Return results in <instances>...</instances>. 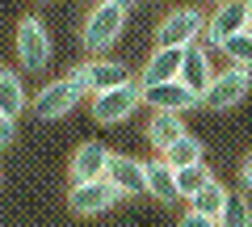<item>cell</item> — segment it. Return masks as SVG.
Returning a JSON list of instances; mask_svg holds the SVG:
<instances>
[{
  "mask_svg": "<svg viewBox=\"0 0 252 227\" xmlns=\"http://www.w3.org/2000/svg\"><path fill=\"white\" fill-rule=\"evenodd\" d=\"M122 26H126V9H118V4H97V9L84 17V46L101 59V51L118 42Z\"/></svg>",
  "mask_w": 252,
  "mask_h": 227,
  "instance_id": "6da1fadb",
  "label": "cell"
},
{
  "mask_svg": "<svg viewBox=\"0 0 252 227\" xmlns=\"http://www.w3.org/2000/svg\"><path fill=\"white\" fill-rule=\"evenodd\" d=\"M84 84L80 80H72V76H63V80H55V84H46L42 93H38L34 97V118H42V122H55V118H63V114H67V109L76 105V101L84 97Z\"/></svg>",
  "mask_w": 252,
  "mask_h": 227,
  "instance_id": "7a4b0ae2",
  "label": "cell"
},
{
  "mask_svg": "<svg viewBox=\"0 0 252 227\" xmlns=\"http://www.w3.org/2000/svg\"><path fill=\"white\" fill-rule=\"evenodd\" d=\"M72 80H80L84 89H93V97L97 93H109V89H122V84H135L130 80V67L118 64V59H89V64L72 67Z\"/></svg>",
  "mask_w": 252,
  "mask_h": 227,
  "instance_id": "3957f363",
  "label": "cell"
},
{
  "mask_svg": "<svg viewBox=\"0 0 252 227\" xmlns=\"http://www.w3.org/2000/svg\"><path fill=\"white\" fill-rule=\"evenodd\" d=\"M17 59L26 72H42L51 64V38H46V26L38 17H21L17 26Z\"/></svg>",
  "mask_w": 252,
  "mask_h": 227,
  "instance_id": "277c9868",
  "label": "cell"
},
{
  "mask_svg": "<svg viewBox=\"0 0 252 227\" xmlns=\"http://www.w3.org/2000/svg\"><path fill=\"white\" fill-rule=\"evenodd\" d=\"M248 89H252V67L231 64V72H219V76H215V84L206 89L202 105H210V109H231L235 101L248 97Z\"/></svg>",
  "mask_w": 252,
  "mask_h": 227,
  "instance_id": "5b68a950",
  "label": "cell"
},
{
  "mask_svg": "<svg viewBox=\"0 0 252 227\" xmlns=\"http://www.w3.org/2000/svg\"><path fill=\"white\" fill-rule=\"evenodd\" d=\"M135 105H143V89H139V84H122V89H109V93H97V97H93V118L105 122V127H114V122L130 118Z\"/></svg>",
  "mask_w": 252,
  "mask_h": 227,
  "instance_id": "8992f818",
  "label": "cell"
},
{
  "mask_svg": "<svg viewBox=\"0 0 252 227\" xmlns=\"http://www.w3.org/2000/svg\"><path fill=\"white\" fill-rule=\"evenodd\" d=\"M202 30H206V21H202L198 9H177V13H168V17L160 21V30H156V42L185 51V46H193V38H198Z\"/></svg>",
  "mask_w": 252,
  "mask_h": 227,
  "instance_id": "52a82bcc",
  "label": "cell"
},
{
  "mask_svg": "<svg viewBox=\"0 0 252 227\" xmlns=\"http://www.w3.org/2000/svg\"><path fill=\"white\" fill-rule=\"evenodd\" d=\"M118 198H122V194H118V185L109 181V177H97V181H80V185H72V194H67V206H72L76 215H101V210H109Z\"/></svg>",
  "mask_w": 252,
  "mask_h": 227,
  "instance_id": "ba28073f",
  "label": "cell"
},
{
  "mask_svg": "<svg viewBox=\"0 0 252 227\" xmlns=\"http://www.w3.org/2000/svg\"><path fill=\"white\" fill-rule=\"evenodd\" d=\"M244 30H248V0H223L215 9V17L206 21V38L215 46H227Z\"/></svg>",
  "mask_w": 252,
  "mask_h": 227,
  "instance_id": "9c48e42d",
  "label": "cell"
},
{
  "mask_svg": "<svg viewBox=\"0 0 252 227\" xmlns=\"http://www.w3.org/2000/svg\"><path fill=\"white\" fill-rule=\"evenodd\" d=\"M109 156H114V152H109L105 143H97V139L80 143V147H76V156H72V185L105 177V168H109Z\"/></svg>",
  "mask_w": 252,
  "mask_h": 227,
  "instance_id": "30bf717a",
  "label": "cell"
},
{
  "mask_svg": "<svg viewBox=\"0 0 252 227\" xmlns=\"http://www.w3.org/2000/svg\"><path fill=\"white\" fill-rule=\"evenodd\" d=\"M177 80L185 84L193 97H206V89L215 84V67H210V55L202 51L198 42L185 46V64H181V76H177Z\"/></svg>",
  "mask_w": 252,
  "mask_h": 227,
  "instance_id": "8fae6325",
  "label": "cell"
},
{
  "mask_svg": "<svg viewBox=\"0 0 252 227\" xmlns=\"http://www.w3.org/2000/svg\"><path fill=\"white\" fill-rule=\"evenodd\" d=\"M143 105H156V109H164V114H181V109L202 105V97H193L181 80H168V84H152V89H143Z\"/></svg>",
  "mask_w": 252,
  "mask_h": 227,
  "instance_id": "7c38bea8",
  "label": "cell"
},
{
  "mask_svg": "<svg viewBox=\"0 0 252 227\" xmlns=\"http://www.w3.org/2000/svg\"><path fill=\"white\" fill-rule=\"evenodd\" d=\"M181 64H185V51H177V46H160V51L147 59V67L139 72V89L177 80V76H181Z\"/></svg>",
  "mask_w": 252,
  "mask_h": 227,
  "instance_id": "4fadbf2b",
  "label": "cell"
},
{
  "mask_svg": "<svg viewBox=\"0 0 252 227\" xmlns=\"http://www.w3.org/2000/svg\"><path fill=\"white\" fill-rule=\"evenodd\" d=\"M105 177L118 185V194H143L147 190V164L135 156H109Z\"/></svg>",
  "mask_w": 252,
  "mask_h": 227,
  "instance_id": "5bb4252c",
  "label": "cell"
},
{
  "mask_svg": "<svg viewBox=\"0 0 252 227\" xmlns=\"http://www.w3.org/2000/svg\"><path fill=\"white\" fill-rule=\"evenodd\" d=\"M185 122H181V114H164V109H156L152 122H147V143L156 147V152H168L177 139H185Z\"/></svg>",
  "mask_w": 252,
  "mask_h": 227,
  "instance_id": "9a60e30c",
  "label": "cell"
},
{
  "mask_svg": "<svg viewBox=\"0 0 252 227\" xmlns=\"http://www.w3.org/2000/svg\"><path fill=\"white\" fill-rule=\"evenodd\" d=\"M147 194L160 202H177V168L164 160H147Z\"/></svg>",
  "mask_w": 252,
  "mask_h": 227,
  "instance_id": "2e32d148",
  "label": "cell"
},
{
  "mask_svg": "<svg viewBox=\"0 0 252 227\" xmlns=\"http://www.w3.org/2000/svg\"><path fill=\"white\" fill-rule=\"evenodd\" d=\"M160 160L172 164V168H189V164H202V160H206V147H202V139L185 135V139H177L168 152H160Z\"/></svg>",
  "mask_w": 252,
  "mask_h": 227,
  "instance_id": "e0dca14e",
  "label": "cell"
},
{
  "mask_svg": "<svg viewBox=\"0 0 252 227\" xmlns=\"http://www.w3.org/2000/svg\"><path fill=\"white\" fill-rule=\"evenodd\" d=\"M0 109L9 118H17L21 109H26V89H21L17 72H9V67H0Z\"/></svg>",
  "mask_w": 252,
  "mask_h": 227,
  "instance_id": "ac0fdd59",
  "label": "cell"
},
{
  "mask_svg": "<svg viewBox=\"0 0 252 227\" xmlns=\"http://www.w3.org/2000/svg\"><path fill=\"white\" fill-rule=\"evenodd\" d=\"M227 198H231V194H227L219 181H210V185H202V190L193 194V210L206 215V219H219V215H223V206H227Z\"/></svg>",
  "mask_w": 252,
  "mask_h": 227,
  "instance_id": "d6986e66",
  "label": "cell"
},
{
  "mask_svg": "<svg viewBox=\"0 0 252 227\" xmlns=\"http://www.w3.org/2000/svg\"><path fill=\"white\" fill-rule=\"evenodd\" d=\"M215 177H210V168H206V160L202 164H189V168H177V194L181 198H189L193 202V194L202 190V185H210Z\"/></svg>",
  "mask_w": 252,
  "mask_h": 227,
  "instance_id": "ffe728a7",
  "label": "cell"
},
{
  "mask_svg": "<svg viewBox=\"0 0 252 227\" xmlns=\"http://www.w3.org/2000/svg\"><path fill=\"white\" fill-rule=\"evenodd\" d=\"M219 227H252V206H248V198H227V206H223V215H219Z\"/></svg>",
  "mask_w": 252,
  "mask_h": 227,
  "instance_id": "44dd1931",
  "label": "cell"
},
{
  "mask_svg": "<svg viewBox=\"0 0 252 227\" xmlns=\"http://www.w3.org/2000/svg\"><path fill=\"white\" fill-rule=\"evenodd\" d=\"M223 51H227V59H231V64L252 67V34H248V30H244V34H235L231 42L223 46Z\"/></svg>",
  "mask_w": 252,
  "mask_h": 227,
  "instance_id": "7402d4cb",
  "label": "cell"
},
{
  "mask_svg": "<svg viewBox=\"0 0 252 227\" xmlns=\"http://www.w3.org/2000/svg\"><path fill=\"white\" fill-rule=\"evenodd\" d=\"M13 139H17V118H9V114L0 109V147L13 143Z\"/></svg>",
  "mask_w": 252,
  "mask_h": 227,
  "instance_id": "603a6c76",
  "label": "cell"
},
{
  "mask_svg": "<svg viewBox=\"0 0 252 227\" xmlns=\"http://www.w3.org/2000/svg\"><path fill=\"white\" fill-rule=\"evenodd\" d=\"M177 227H219V219H206V215H198V210H189V215H181Z\"/></svg>",
  "mask_w": 252,
  "mask_h": 227,
  "instance_id": "cb8c5ba5",
  "label": "cell"
},
{
  "mask_svg": "<svg viewBox=\"0 0 252 227\" xmlns=\"http://www.w3.org/2000/svg\"><path fill=\"white\" fill-rule=\"evenodd\" d=\"M240 181H244V190H252V152H248V160H244V168H240Z\"/></svg>",
  "mask_w": 252,
  "mask_h": 227,
  "instance_id": "d4e9b609",
  "label": "cell"
},
{
  "mask_svg": "<svg viewBox=\"0 0 252 227\" xmlns=\"http://www.w3.org/2000/svg\"><path fill=\"white\" fill-rule=\"evenodd\" d=\"M101 4H118V9H126V4H135V0H101Z\"/></svg>",
  "mask_w": 252,
  "mask_h": 227,
  "instance_id": "484cf974",
  "label": "cell"
},
{
  "mask_svg": "<svg viewBox=\"0 0 252 227\" xmlns=\"http://www.w3.org/2000/svg\"><path fill=\"white\" fill-rule=\"evenodd\" d=\"M248 34H252V0H248Z\"/></svg>",
  "mask_w": 252,
  "mask_h": 227,
  "instance_id": "4316f807",
  "label": "cell"
},
{
  "mask_svg": "<svg viewBox=\"0 0 252 227\" xmlns=\"http://www.w3.org/2000/svg\"><path fill=\"white\" fill-rule=\"evenodd\" d=\"M219 4H223V0H219Z\"/></svg>",
  "mask_w": 252,
  "mask_h": 227,
  "instance_id": "83f0119b",
  "label": "cell"
}]
</instances>
